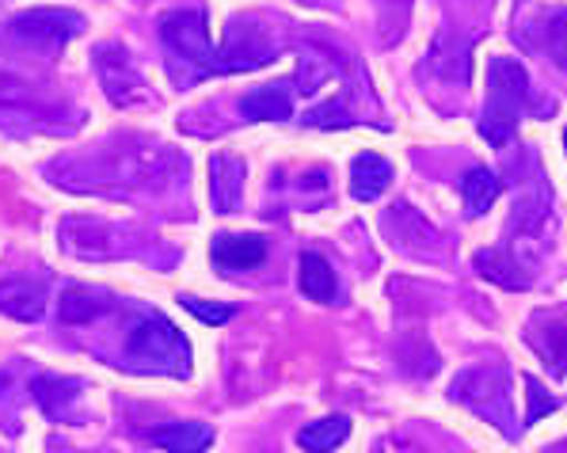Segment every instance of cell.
<instances>
[{
  "label": "cell",
  "mask_w": 567,
  "mask_h": 453,
  "mask_svg": "<svg viewBox=\"0 0 567 453\" xmlns=\"http://www.w3.org/2000/svg\"><path fill=\"white\" fill-rule=\"evenodd\" d=\"M126 354L145 370H161V373H190V343L183 339V332L161 312H142V317L130 325L126 336Z\"/></svg>",
  "instance_id": "cell-1"
},
{
  "label": "cell",
  "mask_w": 567,
  "mask_h": 453,
  "mask_svg": "<svg viewBox=\"0 0 567 453\" xmlns=\"http://www.w3.org/2000/svg\"><path fill=\"white\" fill-rule=\"evenodd\" d=\"M526 73H522L518 61L511 58H495L492 73H487V103L484 115H480V134L492 145H507L514 137V126L522 119V107H526Z\"/></svg>",
  "instance_id": "cell-2"
},
{
  "label": "cell",
  "mask_w": 567,
  "mask_h": 453,
  "mask_svg": "<svg viewBox=\"0 0 567 453\" xmlns=\"http://www.w3.org/2000/svg\"><path fill=\"white\" fill-rule=\"evenodd\" d=\"M161 34H164V42H168L172 54L183 58L187 65H195L198 76L221 73V50L209 47V28H206L203 12H195V8H179V12L164 16Z\"/></svg>",
  "instance_id": "cell-3"
},
{
  "label": "cell",
  "mask_w": 567,
  "mask_h": 453,
  "mask_svg": "<svg viewBox=\"0 0 567 453\" xmlns=\"http://www.w3.org/2000/svg\"><path fill=\"white\" fill-rule=\"evenodd\" d=\"M84 16L69 12V8H31V12H20L12 23H8V34L28 47L39 50H58L65 47L73 34H81Z\"/></svg>",
  "instance_id": "cell-4"
},
{
  "label": "cell",
  "mask_w": 567,
  "mask_h": 453,
  "mask_svg": "<svg viewBox=\"0 0 567 453\" xmlns=\"http://www.w3.org/2000/svg\"><path fill=\"white\" fill-rule=\"evenodd\" d=\"M209 256L221 271H251L267 259V240L259 233H217Z\"/></svg>",
  "instance_id": "cell-5"
},
{
  "label": "cell",
  "mask_w": 567,
  "mask_h": 453,
  "mask_svg": "<svg viewBox=\"0 0 567 453\" xmlns=\"http://www.w3.org/2000/svg\"><path fill=\"white\" fill-rule=\"evenodd\" d=\"M100 76H103V89H107L111 100L118 103V107H126V103H137L142 100V76H137L134 61L122 47H103L100 50Z\"/></svg>",
  "instance_id": "cell-6"
},
{
  "label": "cell",
  "mask_w": 567,
  "mask_h": 453,
  "mask_svg": "<svg viewBox=\"0 0 567 453\" xmlns=\"http://www.w3.org/2000/svg\"><path fill=\"white\" fill-rule=\"evenodd\" d=\"M529 343L534 351L545 359L548 370L556 378L567 373V317H556V312H545V317L534 320V332H529Z\"/></svg>",
  "instance_id": "cell-7"
},
{
  "label": "cell",
  "mask_w": 567,
  "mask_h": 453,
  "mask_svg": "<svg viewBox=\"0 0 567 453\" xmlns=\"http://www.w3.org/2000/svg\"><path fill=\"white\" fill-rule=\"evenodd\" d=\"M209 198H214L217 214H233L244 198V164L237 156H214L209 161Z\"/></svg>",
  "instance_id": "cell-8"
},
{
  "label": "cell",
  "mask_w": 567,
  "mask_h": 453,
  "mask_svg": "<svg viewBox=\"0 0 567 453\" xmlns=\"http://www.w3.org/2000/svg\"><path fill=\"white\" fill-rule=\"evenodd\" d=\"M392 183V164L378 153H359L351 161V195L359 203H373Z\"/></svg>",
  "instance_id": "cell-9"
},
{
  "label": "cell",
  "mask_w": 567,
  "mask_h": 453,
  "mask_svg": "<svg viewBox=\"0 0 567 453\" xmlns=\"http://www.w3.org/2000/svg\"><path fill=\"white\" fill-rule=\"evenodd\" d=\"M244 119L251 122H286L293 115V95L286 84H267V89H256L240 100Z\"/></svg>",
  "instance_id": "cell-10"
},
{
  "label": "cell",
  "mask_w": 567,
  "mask_h": 453,
  "mask_svg": "<svg viewBox=\"0 0 567 453\" xmlns=\"http://www.w3.org/2000/svg\"><path fill=\"white\" fill-rule=\"evenodd\" d=\"M153 442L164 453H203L214 446V431L206 423H164L153 431Z\"/></svg>",
  "instance_id": "cell-11"
},
{
  "label": "cell",
  "mask_w": 567,
  "mask_h": 453,
  "mask_svg": "<svg viewBox=\"0 0 567 453\" xmlns=\"http://www.w3.org/2000/svg\"><path fill=\"white\" fill-rule=\"evenodd\" d=\"M298 282H301V294L309 301H336V294H339L336 271H331V264L324 256H317V251H305L301 256Z\"/></svg>",
  "instance_id": "cell-12"
},
{
  "label": "cell",
  "mask_w": 567,
  "mask_h": 453,
  "mask_svg": "<svg viewBox=\"0 0 567 453\" xmlns=\"http://www.w3.org/2000/svg\"><path fill=\"white\" fill-rule=\"evenodd\" d=\"M503 195V179L492 168H468L461 179V198H465V210L480 217L495 206V198Z\"/></svg>",
  "instance_id": "cell-13"
},
{
  "label": "cell",
  "mask_w": 567,
  "mask_h": 453,
  "mask_svg": "<svg viewBox=\"0 0 567 453\" xmlns=\"http://www.w3.org/2000/svg\"><path fill=\"white\" fill-rule=\"evenodd\" d=\"M0 312H8V317H16V320H39L42 312H47L42 286L23 282V278L4 282V286H0Z\"/></svg>",
  "instance_id": "cell-14"
},
{
  "label": "cell",
  "mask_w": 567,
  "mask_h": 453,
  "mask_svg": "<svg viewBox=\"0 0 567 453\" xmlns=\"http://www.w3.org/2000/svg\"><path fill=\"white\" fill-rule=\"evenodd\" d=\"M347 434H351V420H347V415H328V420L301 426L298 446L305 453H331L336 446H343Z\"/></svg>",
  "instance_id": "cell-15"
},
{
  "label": "cell",
  "mask_w": 567,
  "mask_h": 453,
  "mask_svg": "<svg viewBox=\"0 0 567 453\" xmlns=\"http://www.w3.org/2000/svg\"><path fill=\"white\" fill-rule=\"evenodd\" d=\"M31 393H34L39 408L50 415V420H61V415H65V404L76 397V381H65V378H34L31 381Z\"/></svg>",
  "instance_id": "cell-16"
},
{
  "label": "cell",
  "mask_w": 567,
  "mask_h": 453,
  "mask_svg": "<svg viewBox=\"0 0 567 453\" xmlns=\"http://www.w3.org/2000/svg\"><path fill=\"white\" fill-rule=\"evenodd\" d=\"M476 267H480V275H484V278H492V282H499V286H511V290H522V286H529V278L511 275L514 267H511V259H503V251H480Z\"/></svg>",
  "instance_id": "cell-17"
},
{
  "label": "cell",
  "mask_w": 567,
  "mask_h": 453,
  "mask_svg": "<svg viewBox=\"0 0 567 453\" xmlns=\"http://www.w3.org/2000/svg\"><path fill=\"white\" fill-rule=\"evenodd\" d=\"M103 312V301H95L89 290H69L65 298H61V317L69 320V325H84V320L100 317Z\"/></svg>",
  "instance_id": "cell-18"
},
{
  "label": "cell",
  "mask_w": 567,
  "mask_h": 453,
  "mask_svg": "<svg viewBox=\"0 0 567 453\" xmlns=\"http://www.w3.org/2000/svg\"><path fill=\"white\" fill-rule=\"evenodd\" d=\"M179 301H183V309H187L190 317H198L209 328H217V325H225V320H233V305L206 301V298H179Z\"/></svg>",
  "instance_id": "cell-19"
},
{
  "label": "cell",
  "mask_w": 567,
  "mask_h": 453,
  "mask_svg": "<svg viewBox=\"0 0 567 453\" xmlns=\"http://www.w3.org/2000/svg\"><path fill=\"white\" fill-rule=\"evenodd\" d=\"M545 47H548V54H553V61L560 69H567V8H560V12H553V20H548V28H545Z\"/></svg>",
  "instance_id": "cell-20"
},
{
  "label": "cell",
  "mask_w": 567,
  "mask_h": 453,
  "mask_svg": "<svg viewBox=\"0 0 567 453\" xmlns=\"http://www.w3.org/2000/svg\"><path fill=\"white\" fill-rule=\"evenodd\" d=\"M526 393H529V412H526V423H540V420H545V415H553L556 408H560L553 397L545 393V389L537 385L534 378H526Z\"/></svg>",
  "instance_id": "cell-21"
},
{
  "label": "cell",
  "mask_w": 567,
  "mask_h": 453,
  "mask_svg": "<svg viewBox=\"0 0 567 453\" xmlns=\"http://www.w3.org/2000/svg\"><path fill=\"white\" fill-rule=\"evenodd\" d=\"M305 126L336 130V126H351V119H347V111L339 107V103H324V107H317V111H309V115H305Z\"/></svg>",
  "instance_id": "cell-22"
},
{
  "label": "cell",
  "mask_w": 567,
  "mask_h": 453,
  "mask_svg": "<svg viewBox=\"0 0 567 453\" xmlns=\"http://www.w3.org/2000/svg\"><path fill=\"white\" fill-rule=\"evenodd\" d=\"M31 100V92L23 89L16 76H0V107H8V111H16L20 103H28Z\"/></svg>",
  "instance_id": "cell-23"
},
{
  "label": "cell",
  "mask_w": 567,
  "mask_h": 453,
  "mask_svg": "<svg viewBox=\"0 0 567 453\" xmlns=\"http://www.w3.org/2000/svg\"><path fill=\"white\" fill-rule=\"evenodd\" d=\"M0 385H8V378H4V373H0Z\"/></svg>",
  "instance_id": "cell-24"
},
{
  "label": "cell",
  "mask_w": 567,
  "mask_h": 453,
  "mask_svg": "<svg viewBox=\"0 0 567 453\" xmlns=\"http://www.w3.org/2000/svg\"><path fill=\"white\" fill-rule=\"evenodd\" d=\"M564 150H567V130H564Z\"/></svg>",
  "instance_id": "cell-25"
}]
</instances>
